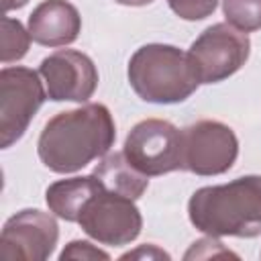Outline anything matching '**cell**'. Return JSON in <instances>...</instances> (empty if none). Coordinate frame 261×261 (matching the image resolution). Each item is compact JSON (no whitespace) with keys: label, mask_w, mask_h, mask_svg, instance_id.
I'll return each mask as SVG.
<instances>
[{"label":"cell","mask_w":261,"mask_h":261,"mask_svg":"<svg viewBox=\"0 0 261 261\" xmlns=\"http://www.w3.org/2000/svg\"><path fill=\"white\" fill-rule=\"evenodd\" d=\"M116 141V124L104 104H84L49 118L37 141L41 163L53 173H73L102 159Z\"/></svg>","instance_id":"1"},{"label":"cell","mask_w":261,"mask_h":261,"mask_svg":"<svg viewBox=\"0 0 261 261\" xmlns=\"http://www.w3.org/2000/svg\"><path fill=\"white\" fill-rule=\"evenodd\" d=\"M194 228L210 237L255 239L261 234V175H241L222 186H204L188 202Z\"/></svg>","instance_id":"2"},{"label":"cell","mask_w":261,"mask_h":261,"mask_svg":"<svg viewBox=\"0 0 261 261\" xmlns=\"http://www.w3.org/2000/svg\"><path fill=\"white\" fill-rule=\"evenodd\" d=\"M126 75L135 94L151 104H179L200 86L190 55L163 43L139 47L128 59Z\"/></svg>","instance_id":"3"},{"label":"cell","mask_w":261,"mask_h":261,"mask_svg":"<svg viewBox=\"0 0 261 261\" xmlns=\"http://www.w3.org/2000/svg\"><path fill=\"white\" fill-rule=\"evenodd\" d=\"M41 73L31 67H2L0 71V145L12 147L49 98Z\"/></svg>","instance_id":"4"},{"label":"cell","mask_w":261,"mask_h":261,"mask_svg":"<svg viewBox=\"0 0 261 261\" xmlns=\"http://www.w3.org/2000/svg\"><path fill=\"white\" fill-rule=\"evenodd\" d=\"M128 163L147 177L169 171H184L181 161V130L163 118H145L137 122L122 147Z\"/></svg>","instance_id":"5"},{"label":"cell","mask_w":261,"mask_h":261,"mask_svg":"<svg viewBox=\"0 0 261 261\" xmlns=\"http://www.w3.org/2000/svg\"><path fill=\"white\" fill-rule=\"evenodd\" d=\"M200 84H218L234 75L251 55L247 33L228 22H216L200 33L188 51Z\"/></svg>","instance_id":"6"},{"label":"cell","mask_w":261,"mask_h":261,"mask_svg":"<svg viewBox=\"0 0 261 261\" xmlns=\"http://www.w3.org/2000/svg\"><path fill=\"white\" fill-rule=\"evenodd\" d=\"M77 224L100 245L124 247L141 234L143 216L135 200L102 188L84 204Z\"/></svg>","instance_id":"7"},{"label":"cell","mask_w":261,"mask_h":261,"mask_svg":"<svg viewBox=\"0 0 261 261\" xmlns=\"http://www.w3.org/2000/svg\"><path fill=\"white\" fill-rule=\"evenodd\" d=\"M239 157V139L234 130L220 120H198L181 128L184 171L196 175L226 173Z\"/></svg>","instance_id":"8"},{"label":"cell","mask_w":261,"mask_h":261,"mask_svg":"<svg viewBox=\"0 0 261 261\" xmlns=\"http://www.w3.org/2000/svg\"><path fill=\"white\" fill-rule=\"evenodd\" d=\"M57 241L55 216L39 208H24L2 226L0 257L4 261H45L53 255Z\"/></svg>","instance_id":"9"},{"label":"cell","mask_w":261,"mask_h":261,"mask_svg":"<svg viewBox=\"0 0 261 261\" xmlns=\"http://www.w3.org/2000/svg\"><path fill=\"white\" fill-rule=\"evenodd\" d=\"M39 73L53 102H88L100 80L94 61L75 49H59L47 55L39 65Z\"/></svg>","instance_id":"10"},{"label":"cell","mask_w":261,"mask_h":261,"mask_svg":"<svg viewBox=\"0 0 261 261\" xmlns=\"http://www.w3.org/2000/svg\"><path fill=\"white\" fill-rule=\"evenodd\" d=\"M27 29L31 39L43 47H65L80 37L82 16L67 0H43L29 14Z\"/></svg>","instance_id":"11"},{"label":"cell","mask_w":261,"mask_h":261,"mask_svg":"<svg viewBox=\"0 0 261 261\" xmlns=\"http://www.w3.org/2000/svg\"><path fill=\"white\" fill-rule=\"evenodd\" d=\"M102 188L104 186L94 173L57 179L45 190V202L55 216L67 222H77L84 204Z\"/></svg>","instance_id":"12"},{"label":"cell","mask_w":261,"mask_h":261,"mask_svg":"<svg viewBox=\"0 0 261 261\" xmlns=\"http://www.w3.org/2000/svg\"><path fill=\"white\" fill-rule=\"evenodd\" d=\"M92 173L100 179L104 190L126 196L130 200H139L149 186L147 175L141 173L139 169H135L122 151L106 153L100 159V163L94 167Z\"/></svg>","instance_id":"13"},{"label":"cell","mask_w":261,"mask_h":261,"mask_svg":"<svg viewBox=\"0 0 261 261\" xmlns=\"http://www.w3.org/2000/svg\"><path fill=\"white\" fill-rule=\"evenodd\" d=\"M2 49H0V59L4 65L20 61L31 47V33L29 29L22 27L18 18L2 16Z\"/></svg>","instance_id":"14"},{"label":"cell","mask_w":261,"mask_h":261,"mask_svg":"<svg viewBox=\"0 0 261 261\" xmlns=\"http://www.w3.org/2000/svg\"><path fill=\"white\" fill-rule=\"evenodd\" d=\"M222 12L226 22L243 33L261 29V0H222Z\"/></svg>","instance_id":"15"},{"label":"cell","mask_w":261,"mask_h":261,"mask_svg":"<svg viewBox=\"0 0 261 261\" xmlns=\"http://www.w3.org/2000/svg\"><path fill=\"white\" fill-rule=\"evenodd\" d=\"M169 8L184 20H204L208 18L216 6L218 0H167Z\"/></svg>","instance_id":"16"},{"label":"cell","mask_w":261,"mask_h":261,"mask_svg":"<svg viewBox=\"0 0 261 261\" xmlns=\"http://www.w3.org/2000/svg\"><path fill=\"white\" fill-rule=\"evenodd\" d=\"M59 259H82V261H90V259H104L108 261L110 255L98 247H94L90 241H71L65 245V249L59 253Z\"/></svg>","instance_id":"17"},{"label":"cell","mask_w":261,"mask_h":261,"mask_svg":"<svg viewBox=\"0 0 261 261\" xmlns=\"http://www.w3.org/2000/svg\"><path fill=\"white\" fill-rule=\"evenodd\" d=\"M137 257H147V259H169V255L161 249H157L155 245H143L137 251H128L124 253L120 259H137Z\"/></svg>","instance_id":"18"},{"label":"cell","mask_w":261,"mask_h":261,"mask_svg":"<svg viewBox=\"0 0 261 261\" xmlns=\"http://www.w3.org/2000/svg\"><path fill=\"white\" fill-rule=\"evenodd\" d=\"M29 0H2V8L4 12H10V10H16V8H22Z\"/></svg>","instance_id":"19"},{"label":"cell","mask_w":261,"mask_h":261,"mask_svg":"<svg viewBox=\"0 0 261 261\" xmlns=\"http://www.w3.org/2000/svg\"><path fill=\"white\" fill-rule=\"evenodd\" d=\"M116 4H122V6H147L155 0H114Z\"/></svg>","instance_id":"20"}]
</instances>
